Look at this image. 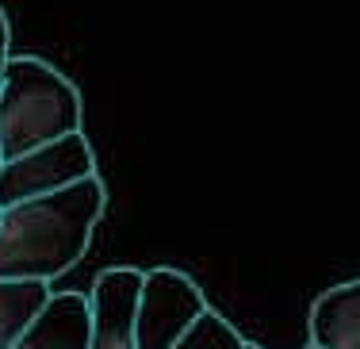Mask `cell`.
<instances>
[{"label":"cell","mask_w":360,"mask_h":349,"mask_svg":"<svg viewBox=\"0 0 360 349\" xmlns=\"http://www.w3.org/2000/svg\"><path fill=\"white\" fill-rule=\"evenodd\" d=\"M108 189L96 173L46 196L8 203L0 215V277L8 280H58L84 258Z\"/></svg>","instance_id":"1"},{"label":"cell","mask_w":360,"mask_h":349,"mask_svg":"<svg viewBox=\"0 0 360 349\" xmlns=\"http://www.w3.org/2000/svg\"><path fill=\"white\" fill-rule=\"evenodd\" d=\"M81 123V92L65 73L42 58H8L0 73V158L12 161L35 146L77 134Z\"/></svg>","instance_id":"2"},{"label":"cell","mask_w":360,"mask_h":349,"mask_svg":"<svg viewBox=\"0 0 360 349\" xmlns=\"http://www.w3.org/2000/svg\"><path fill=\"white\" fill-rule=\"evenodd\" d=\"M92 173H96V154H92L84 131L65 134V139L35 146L0 165V203L8 208V203L31 200V196L70 189Z\"/></svg>","instance_id":"3"},{"label":"cell","mask_w":360,"mask_h":349,"mask_svg":"<svg viewBox=\"0 0 360 349\" xmlns=\"http://www.w3.org/2000/svg\"><path fill=\"white\" fill-rule=\"evenodd\" d=\"M207 311L200 284L180 269H150L142 277L139 292V315H134V330H139V349H173L176 338L192 326L200 315Z\"/></svg>","instance_id":"4"},{"label":"cell","mask_w":360,"mask_h":349,"mask_svg":"<svg viewBox=\"0 0 360 349\" xmlns=\"http://www.w3.org/2000/svg\"><path fill=\"white\" fill-rule=\"evenodd\" d=\"M142 269L134 265H115L96 277L89 292V311H92V330H89V349H139V292H142Z\"/></svg>","instance_id":"5"},{"label":"cell","mask_w":360,"mask_h":349,"mask_svg":"<svg viewBox=\"0 0 360 349\" xmlns=\"http://www.w3.org/2000/svg\"><path fill=\"white\" fill-rule=\"evenodd\" d=\"M92 311L84 292H54L12 349H89Z\"/></svg>","instance_id":"6"},{"label":"cell","mask_w":360,"mask_h":349,"mask_svg":"<svg viewBox=\"0 0 360 349\" xmlns=\"http://www.w3.org/2000/svg\"><path fill=\"white\" fill-rule=\"evenodd\" d=\"M311 345L360 349V277L333 284L311 307Z\"/></svg>","instance_id":"7"},{"label":"cell","mask_w":360,"mask_h":349,"mask_svg":"<svg viewBox=\"0 0 360 349\" xmlns=\"http://www.w3.org/2000/svg\"><path fill=\"white\" fill-rule=\"evenodd\" d=\"M50 280H8L0 277V349H12L50 303Z\"/></svg>","instance_id":"8"},{"label":"cell","mask_w":360,"mask_h":349,"mask_svg":"<svg viewBox=\"0 0 360 349\" xmlns=\"http://www.w3.org/2000/svg\"><path fill=\"white\" fill-rule=\"evenodd\" d=\"M242 345H245V338L238 334V330L230 326L219 311L207 307L200 319L192 322V326L184 330V334L176 338L173 349H242Z\"/></svg>","instance_id":"9"},{"label":"cell","mask_w":360,"mask_h":349,"mask_svg":"<svg viewBox=\"0 0 360 349\" xmlns=\"http://www.w3.org/2000/svg\"><path fill=\"white\" fill-rule=\"evenodd\" d=\"M8 58H12V31H8V15L0 8V73H4Z\"/></svg>","instance_id":"10"},{"label":"cell","mask_w":360,"mask_h":349,"mask_svg":"<svg viewBox=\"0 0 360 349\" xmlns=\"http://www.w3.org/2000/svg\"><path fill=\"white\" fill-rule=\"evenodd\" d=\"M242 349H261V345H253V342H245V345H242Z\"/></svg>","instance_id":"11"},{"label":"cell","mask_w":360,"mask_h":349,"mask_svg":"<svg viewBox=\"0 0 360 349\" xmlns=\"http://www.w3.org/2000/svg\"><path fill=\"white\" fill-rule=\"evenodd\" d=\"M303 349H319V345H303Z\"/></svg>","instance_id":"12"},{"label":"cell","mask_w":360,"mask_h":349,"mask_svg":"<svg viewBox=\"0 0 360 349\" xmlns=\"http://www.w3.org/2000/svg\"><path fill=\"white\" fill-rule=\"evenodd\" d=\"M0 215H4V203H0Z\"/></svg>","instance_id":"13"},{"label":"cell","mask_w":360,"mask_h":349,"mask_svg":"<svg viewBox=\"0 0 360 349\" xmlns=\"http://www.w3.org/2000/svg\"><path fill=\"white\" fill-rule=\"evenodd\" d=\"M0 165H4V158H0Z\"/></svg>","instance_id":"14"}]
</instances>
